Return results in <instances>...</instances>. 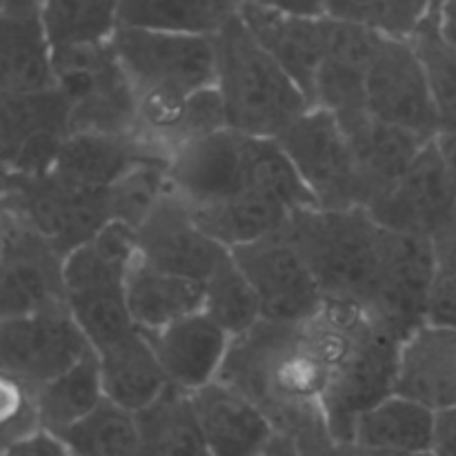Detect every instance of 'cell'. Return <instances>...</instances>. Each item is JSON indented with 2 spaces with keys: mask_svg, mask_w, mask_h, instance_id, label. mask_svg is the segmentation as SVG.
<instances>
[{
  "mask_svg": "<svg viewBox=\"0 0 456 456\" xmlns=\"http://www.w3.org/2000/svg\"><path fill=\"white\" fill-rule=\"evenodd\" d=\"M218 381L248 396L279 432L297 435L325 421L330 372L312 352L301 323L261 319L232 338Z\"/></svg>",
  "mask_w": 456,
  "mask_h": 456,
  "instance_id": "obj_1",
  "label": "cell"
},
{
  "mask_svg": "<svg viewBox=\"0 0 456 456\" xmlns=\"http://www.w3.org/2000/svg\"><path fill=\"white\" fill-rule=\"evenodd\" d=\"M216 40V87L227 120L236 132L279 138L312 107L292 76L261 47L239 12L232 13Z\"/></svg>",
  "mask_w": 456,
  "mask_h": 456,
  "instance_id": "obj_2",
  "label": "cell"
},
{
  "mask_svg": "<svg viewBox=\"0 0 456 456\" xmlns=\"http://www.w3.org/2000/svg\"><path fill=\"white\" fill-rule=\"evenodd\" d=\"M288 234L310 265L323 298L372 305L383 227L368 208H307L292 214Z\"/></svg>",
  "mask_w": 456,
  "mask_h": 456,
  "instance_id": "obj_3",
  "label": "cell"
},
{
  "mask_svg": "<svg viewBox=\"0 0 456 456\" xmlns=\"http://www.w3.org/2000/svg\"><path fill=\"white\" fill-rule=\"evenodd\" d=\"M53 71L69 134H136V92L111 40L53 47Z\"/></svg>",
  "mask_w": 456,
  "mask_h": 456,
  "instance_id": "obj_4",
  "label": "cell"
},
{
  "mask_svg": "<svg viewBox=\"0 0 456 456\" xmlns=\"http://www.w3.org/2000/svg\"><path fill=\"white\" fill-rule=\"evenodd\" d=\"M3 209L65 256L111 221L107 187L74 181L56 169L36 176L3 174Z\"/></svg>",
  "mask_w": 456,
  "mask_h": 456,
  "instance_id": "obj_5",
  "label": "cell"
},
{
  "mask_svg": "<svg viewBox=\"0 0 456 456\" xmlns=\"http://www.w3.org/2000/svg\"><path fill=\"white\" fill-rule=\"evenodd\" d=\"M136 94L163 92L190 96L216 83L214 34L125 27L111 38Z\"/></svg>",
  "mask_w": 456,
  "mask_h": 456,
  "instance_id": "obj_6",
  "label": "cell"
},
{
  "mask_svg": "<svg viewBox=\"0 0 456 456\" xmlns=\"http://www.w3.org/2000/svg\"><path fill=\"white\" fill-rule=\"evenodd\" d=\"M279 142L319 208H363L354 151L332 110L310 107L281 134Z\"/></svg>",
  "mask_w": 456,
  "mask_h": 456,
  "instance_id": "obj_7",
  "label": "cell"
},
{
  "mask_svg": "<svg viewBox=\"0 0 456 456\" xmlns=\"http://www.w3.org/2000/svg\"><path fill=\"white\" fill-rule=\"evenodd\" d=\"M94 346L69 307L0 319V370L4 379L38 390L69 370Z\"/></svg>",
  "mask_w": 456,
  "mask_h": 456,
  "instance_id": "obj_8",
  "label": "cell"
},
{
  "mask_svg": "<svg viewBox=\"0 0 456 456\" xmlns=\"http://www.w3.org/2000/svg\"><path fill=\"white\" fill-rule=\"evenodd\" d=\"M401 343L403 338L377 319L350 359L330 374L321 408L334 439L352 445L361 414L395 395Z\"/></svg>",
  "mask_w": 456,
  "mask_h": 456,
  "instance_id": "obj_9",
  "label": "cell"
},
{
  "mask_svg": "<svg viewBox=\"0 0 456 456\" xmlns=\"http://www.w3.org/2000/svg\"><path fill=\"white\" fill-rule=\"evenodd\" d=\"M0 232V319L67 305L65 254L7 209Z\"/></svg>",
  "mask_w": 456,
  "mask_h": 456,
  "instance_id": "obj_10",
  "label": "cell"
},
{
  "mask_svg": "<svg viewBox=\"0 0 456 456\" xmlns=\"http://www.w3.org/2000/svg\"><path fill=\"white\" fill-rule=\"evenodd\" d=\"M230 252L261 298L263 319L301 323L323 303V292L288 225Z\"/></svg>",
  "mask_w": 456,
  "mask_h": 456,
  "instance_id": "obj_11",
  "label": "cell"
},
{
  "mask_svg": "<svg viewBox=\"0 0 456 456\" xmlns=\"http://www.w3.org/2000/svg\"><path fill=\"white\" fill-rule=\"evenodd\" d=\"M381 227L403 234L441 239L456 236V187L432 138L408 172L386 196L368 208Z\"/></svg>",
  "mask_w": 456,
  "mask_h": 456,
  "instance_id": "obj_12",
  "label": "cell"
},
{
  "mask_svg": "<svg viewBox=\"0 0 456 456\" xmlns=\"http://www.w3.org/2000/svg\"><path fill=\"white\" fill-rule=\"evenodd\" d=\"M435 265V240L383 227L381 261L370 310L401 338L428 323Z\"/></svg>",
  "mask_w": 456,
  "mask_h": 456,
  "instance_id": "obj_13",
  "label": "cell"
},
{
  "mask_svg": "<svg viewBox=\"0 0 456 456\" xmlns=\"http://www.w3.org/2000/svg\"><path fill=\"white\" fill-rule=\"evenodd\" d=\"M365 110L426 138L439 136L430 83L412 38L383 34L368 71Z\"/></svg>",
  "mask_w": 456,
  "mask_h": 456,
  "instance_id": "obj_14",
  "label": "cell"
},
{
  "mask_svg": "<svg viewBox=\"0 0 456 456\" xmlns=\"http://www.w3.org/2000/svg\"><path fill=\"white\" fill-rule=\"evenodd\" d=\"M169 181L172 191L187 208L254 191L249 183L248 134L227 127L181 145L169 160Z\"/></svg>",
  "mask_w": 456,
  "mask_h": 456,
  "instance_id": "obj_15",
  "label": "cell"
},
{
  "mask_svg": "<svg viewBox=\"0 0 456 456\" xmlns=\"http://www.w3.org/2000/svg\"><path fill=\"white\" fill-rule=\"evenodd\" d=\"M138 258L156 270L205 283L230 249L203 232L187 205L169 191L136 230Z\"/></svg>",
  "mask_w": 456,
  "mask_h": 456,
  "instance_id": "obj_16",
  "label": "cell"
},
{
  "mask_svg": "<svg viewBox=\"0 0 456 456\" xmlns=\"http://www.w3.org/2000/svg\"><path fill=\"white\" fill-rule=\"evenodd\" d=\"M334 114L341 120L354 151L363 208H370L381 196H386L408 172L419 151L432 141L421 134L377 118L365 107L334 111Z\"/></svg>",
  "mask_w": 456,
  "mask_h": 456,
  "instance_id": "obj_17",
  "label": "cell"
},
{
  "mask_svg": "<svg viewBox=\"0 0 456 456\" xmlns=\"http://www.w3.org/2000/svg\"><path fill=\"white\" fill-rule=\"evenodd\" d=\"M145 334L169 383L190 395L216 381L232 343L230 334L203 310Z\"/></svg>",
  "mask_w": 456,
  "mask_h": 456,
  "instance_id": "obj_18",
  "label": "cell"
},
{
  "mask_svg": "<svg viewBox=\"0 0 456 456\" xmlns=\"http://www.w3.org/2000/svg\"><path fill=\"white\" fill-rule=\"evenodd\" d=\"M386 31L328 18L325 56L319 67L312 107L332 111L365 107V83Z\"/></svg>",
  "mask_w": 456,
  "mask_h": 456,
  "instance_id": "obj_19",
  "label": "cell"
},
{
  "mask_svg": "<svg viewBox=\"0 0 456 456\" xmlns=\"http://www.w3.org/2000/svg\"><path fill=\"white\" fill-rule=\"evenodd\" d=\"M236 12L261 47L292 76L310 102L314 101L316 76L325 56L328 18L292 16L252 3H239Z\"/></svg>",
  "mask_w": 456,
  "mask_h": 456,
  "instance_id": "obj_20",
  "label": "cell"
},
{
  "mask_svg": "<svg viewBox=\"0 0 456 456\" xmlns=\"http://www.w3.org/2000/svg\"><path fill=\"white\" fill-rule=\"evenodd\" d=\"M395 395L432 412L456 408V330L426 323L403 338Z\"/></svg>",
  "mask_w": 456,
  "mask_h": 456,
  "instance_id": "obj_21",
  "label": "cell"
},
{
  "mask_svg": "<svg viewBox=\"0 0 456 456\" xmlns=\"http://www.w3.org/2000/svg\"><path fill=\"white\" fill-rule=\"evenodd\" d=\"M191 403L212 456H258L276 435L258 405L218 379L191 392Z\"/></svg>",
  "mask_w": 456,
  "mask_h": 456,
  "instance_id": "obj_22",
  "label": "cell"
},
{
  "mask_svg": "<svg viewBox=\"0 0 456 456\" xmlns=\"http://www.w3.org/2000/svg\"><path fill=\"white\" fill-rule=\"evenodd\" d=\"M96 352L105 399L120 408L141 412L172 386L142 330L136 328Z\"/></svg>",
  "mask_w": 456,
  "mask_h": 456,
  "instance_id": "obj_23",
  "label": "cell"
},
{
  "mask_svg": "<svg viewBox=\"0 0 456 456\" xmlns=\"http://www.w3.org/2000/svg\"><path fill=\"white\" fill-rule=\"evenodd\" d=\"M145 160L169 163L167 156L154 150L138 134L76 132L62 142L53 169L87 185L110 187Z\"/></svg>",
  "mask_w": 456,
  "mask_h": 456,
  "instance_id": "obj_24",
  "label": "cell"
},
{
  "mask_svg": "<svg viewBox=\"0 0 456 456\" xmlns=\"http://www.w3.org/2000/svg\"><path fill=\"white\" fill-rule=\"evenodd\" d=\"M53 87V45L40 13H0V94Z\"/></svg>",
  "mask_w": 456,
  "mask_h": 456,
  "instance_id": "obj_25",
  "label": "cell"
},
{
  "mask_svg": "<svg viewBox=\"0 0 456 456\" xmlns=\"http://www.w3.org/2000/svg\"><path fill=\"white\" fill-rule=\"evenodd\" d=\"M125 297L136 328L151 332L203 310L205 285L200 281L156 270L136 258L127 274Z\"/></svg>",
  "mask_w": 456,
  "mask_h": 456,
  "instance_id": "obj_26",
  "label": "cell"
},
{
  "mask_svg": "<svg viewBox=\"0 0 456 456\" xmlns=\"http://www.w3.org/2000/svg\"><path fill=\"white\" fill-rule=\"evenodd\" d=\"M436 412L401 395L387 396L361 414L352 445L386 452H423L432 450Z\"/></svg>",
  "mask_w": 456,
  "mask_h": 456,
  "instance_id": "obj_27",
  "label": "cell"
},
{
  "mask_svg": "<svg viewBox=\"0 0 456 456\" xmlns=\"http://www.w3.org/2000/svg\"><path fill=\"white\" fill-rule=\"evenodd\" d=\"M187 209L200 230L208 232L227 249L283 230L294 214L283 203L258 191H243L218 203Z\"/></svg>",
  "mask_w": 456,
  "mask_h": 456,
  "instance_id": "obj_28",
  "label": "cell"
},
{
  "mask_svg": "<svg viewBox=\"0 0 456 456\" xmlns=\"http://www.w3.org/2000/svg\"><path fill=\"white\" fill-rule=\"evenodd\" d=\"M141 456H212L200 430L190 392L169 386L159 399L136 412Z\"/></svg>",
  "mask_w": 456,
  "mask_h": 456,
  "instance_id": "obj_29",
  "label": "cell"
},
{
  "mask_svg": "<svg viewBox=\"0 0 456 456\" xmlns=\"http://www.w3.org/2000/svg\"><path fill=\"white\" fill-rule=\"evenodd\" d=\"M43 430L61 435L105 401L98 352L89 350L69 370L34 392Z\"/></svg>",
  "mask_w": 456,
  "mask_h": 456,
  "instance_id": "obj_30",
  "label": "cell"
},
{
  "mask_svg": "<svg viewBox=\"0 0 456 456\" xmlns=\"http://www.w3.org/2000/svg\"><path fill=\"white\" fill-rule=\"evenodd\" d=\"M43 136H69V110L53 89L34 94H0V154L3 160L25 142Z\"/></svg>",
  "mask_w": 456,
  "mask_h": 456,
  "instance_id": "obj_31",
  "label": "cell"
},
{
  "mask_svg": "<svg viewBox=\"0 0 456 456\" xmlns=\"http://www.w3.org/2000/svg\"><path fill=\"white\" fill-rule=\"evenodd\" d=\"M234 12V0H120V25L216 34Z\"/></svg>",
  "mask_w": 456,
  "mask_h": 456,
  "instance_id": "obj_32",
  "label": "cell"
},
{
  "mask_svg": "<svg viewBox=\"0 0 456 456\" xmlns=\"http://www.w3.org/2000/svg\"><path fill=\"white\" fill-rule=\"evenodd\" d=\"M58 436L65 441L71 456H141L136 412L110 399Z\"/></svg>",
  "mask_w": 456,
  "mask_h": 456,
  "instance_id": "obj_33",
  "label": "cell"
},
{
  "mask_svg": "<svg viewBox=\"0 0 456 456\" xmlns=\"http://www.w3.org/2000/svg\"><path fill=\"white\" fill-rule=\"evenodd\" d=\"M40 18L53 47L107 43L120 27V0H45Z\"/></svg>",
  "mask_w": 456,
  "mask_h": 456,
  "instance_id": "obj_34",
  "label": "cell"
},
{
  "mask_svg": "<svg viewBox=\"0 0 456 456\" xmlns=\"http://www.w3.org/2000/svg\"><path fill=\"white\" fill-rule=\"evenodd\" d=\"M67 307L94 350L110 346L136 330L125 297V285L96 283L67 289Z\"/></svg>",
  "mask_w": 456,
  "mask_h": 456,
  "instance_id": "obj_35",
  "label": "cell"
},
{
  "mask_svg": "<svg viewBox=\"0 0 456 456\" xmlns=\"http://www.w3.org/2000/svg\"><path fill=\"white\" fill-rule=\"evenodd\" d=\"M203 285V312H208L232 338L252 330L263 319L261 298L232 252Z\"/></svg>",
  "mask_w": 456,
  "mask_h": 456,
  "instance_id": "obj_36",
  "label": "cell"
},
{
  "mask_svg": "<svg viewBox=\"0 0 456 456\" xmlns=\"http://www.w3.org/2000/svg\"><path fill=\"white\" fill-rule=\"evenodd\" d=\"M110 191L111 221L132 225L134 230L154 212L156 205L172 191L169 181V163L165 160H145L120 176Z\"/></svg>",
  "mask_w": 456,
  "mask_h": 456,
  "instance_id": "obj_37",
  "label": "cell"
},
{
  "mask_svg": "<svg viewBox=\"0 0 456 456\" xmlns=\"http://www.w3.org/2000/svg\"><path fill=\"white\" fill-rule=\"evenodd\" d=\"M412 43L426 67L436 118H439V134L456 132V47L441 36L432 18L419 27L417 34L412 36Z\"/></svg>",
  "mask_w": 456,
  "mask_h": 456,
  "instance_id": "obj_38",
  "label": "cell"
},
{
  "mask_svg": "<svg viewBox=\"0 0 456 456\" xmlns=\"http://www.w3.org/2000/svg\"><path fill=\"white\" fill-rule=\"evenodd\" d=\"M435 281H432L428 323L456 330V236L435 240Z\"/></svg>",
  "mask_w": 456,
  "mask_h": 456,
  "instance_id": "obj_39",
  "label": "cell"
},
{
  "mask_svg": "<svg viewBox=\"0 0 456 456\" xmlns=\"http://www.w3.org/2000/svg\"><path fill=\"white\" fill-rule=\"evenodd\" d=\"M230 127L227 120L225 101L218 92L216 83L208 85L203 89H196L187 96L185 110V127H183V145L194 138L209 136V134L223 132Z\"/></svg>",
  "mask_w": 456,
  "mask_h": 456,
  "instance_id": "obj_40",
  "label": "cell"
},
{
  "mask_svg": "<svg viewBox=\"0 0 456 456\" xmlns=\"http://www.w3.org/2000/svg\"><path fill=\"white\" fill-rule=\"evenodd\" d=\"M4 408H3V445L13 444L36 430H43L36 408L34 390L3 377Z\"/></svg>",
  "mask_w": 456,
  "mask_h": 456,
  "instance_id": "obj_41",
  "label": "cell"
},
{
  "mask_svg": "<svg viewBox=\"0 0 456 456\" xmlns=\"http://www.w3.org/2000/svg\"><path fill=\"white\" fill-rule=\"evenodd\" d=\"M386 4V25L383 31L396 38H412L419 27L432 18V0H383Z\"/></svg>",
  "mask_w": 456,
  "mask_h": 456,
  "instance_id": "obj_42",
  "label": "cell"
},
{
  "mask_svg": "<svg viewBox=\"0 0 456 456\" xmlns=\"http://www.w3.org/2000/svg\"><path fill=\"white\" fill-rule=\"evenodd\" d=\"M325 18L381 29L386 25L383 0H325Z\"/></svg>",
  "mask_w": 456,
  "mask_h": 456,
  "instance_id": "obj_43",
  "label": "cell"
},
{
  "mask_svg": "<svg viewBox=\"0 0 456 456\" xmlns=\"http://www.w3.org/2000/svg\"><path fill=\"white\" fill-rule=\"evenodd\" d=\"M294 439H297L303 456H356L354 445L334 439L325 421L297 432Z\"/></svg>",
  "mask_w": 456,
  "mask_h": 456,
  "instance_id": "obj_44",
  "label": "cell"
},
{
  "mask_svg": "<svg viewBox=\"0 0 456 456\" xmlns=\"http://www.w3.org/2000/svg\"><path fill=\"white\" fill-rule=\"evenodd\" d=\"M3 456H71L65 441L49 430H36L13 444L3 445Z\"/></svg>",
  "mask_w": 456,
  "mask_h": 456,
  "instance_id": "obj_45",
  "label": "cell"
},
{
  "mask_svg": "<svg viewBox=\"0 0 456 456\" xmlns=\"http://www.w3.org/2000/svg\"><path fill=\"white\" fill-rule=\"evenodd\" d=\"M432 452L436 456H456V408L436 412Z\"/></svg>",
  "mask_w": 456,
  "mask_h": 456,
  "instance_id": "obj_46",
  "label": "cell"
},
{
  "mask_svg": "<svg viewBox=\"0 0 456 456\" xmlns=\"http://www.w3.org/2000/svg\"><path fill=\"white\" fill-rule=\"evenodd\" d=\"M234 3L261 4V7L274 9V12H281V13H292V16H307V18L325 16V0H234Z\"/></svg>",
  "mask_w": 456,
  "mask_h": 456,
  "instance_id": "obj_47",
  "label": "cell"
},
{
  "mask_svg": "<svg viewBox=\"0 0 456 456\" xmlns=\"http://www.w3.org/2000/svg\"><path fill=\"white\" fill-rule=\"evenodd\" d=\"M432 20L439 27L441 36L456 47V0H445L435 12Z\"/></svg>",
  "mask_w": 456,
  "mask_h": 456,
  "instance_id": "obj_48",
  "label": "cell"
},
{
  "mask_svg": "<svg viewBox=\"0 0 456 456\" xmlns=\"http://www.w3.org/2000/svg\"><path fill=\"white\" fill-rule=\"evenodd\" d=\"M258 456H303V454H301V448H298L297 439H294L292 435L276 430V435L272 436L270 444L263 448V452Z\"/></svg>",
  "mask_w": 456,
  "mask_h": 456,
  "instance_id": "obj_49",
  "label": "cell"
},
{
  "mask_svg": "<svg viewBox=\"0 0 456 456\" xmlns=\"http://www.w3.org/2000/svg\"><path fill=\"white\" fill-rule=\"evenodd\" d=\"M436 147H439L441 156H444V163L456 187V132H441L436 136Z\"/></svg>",
  "mask_w": 456,
  "mask_h": 456,
  "instance_id": "obj_50",
  "label": "cell"
},
{
  "mask_svg": "<svg viewBox=\"0 0 456 456\" xmlns=\"http://www.w3.org/2000/svg\"><path fill=\"white\" fill-rule=\"evenodd\" d=\"M45 0H3L0 13H40Z\"/></svg>",
  "mask_w": 456,
  "mask_h": 456,
  "instance_id": "obj_51",
  "label": "cell"
},
{
  "mask_svg": "<svg viewBox=\"0 0 456 456\" xmlns=\"http://www.w3.org/2000/svg\"><path fill=\"white\" fill-rule=\"evenodd\" d=\"M356 456H436L432 450H423V452H386V450H363L354 448Z\"/></svg>",
  "mask_w": 456,
  "mask_h": 456,
  "instance_id": "obj_52",
  "label": "cell"
}]
</instances>
